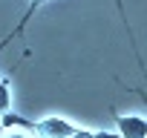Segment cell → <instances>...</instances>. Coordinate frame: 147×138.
I'll return each instance as SVG.
<instances>
[{
	"mask_svg": "<svg viewBox=\"0 0 147 138\" xmlns=\"http://www.w3.org/2000/svg\"><path fill=\"white\" fill-rule=\"evenodd\" d=\"M9 109H12V89L6 78H0V115H9Z\"/></svg>",
	"mask_w": 147,
	"mask_h": 138,
	"instance_id": "3",
	"label": "cell"
},
{
	"mask_svg": "<svg viewBox=\"0 0 147 138\" xmlns=\"http://www.w3.org/2000/svg\"><path fill=\"white\" fill-rule=\"evenodd\" d=\"M3 138H35V135L26 129H9V132H3Z\"/></svg>",
	"mask_w": 147,
	"mask_h": 138,
	"instance_id": "4",
	"label": "cell"
},
{
	"mask_svg": "<svg viewBox=\"0 0 147 138\" xmlns=\"http://www.w3.org/2000/svg\"><path fill=\"white\" fill-rule=\"evenodd\" d=\"M72 138H95V132H92V129H75Z\"/></svg>",
	"mask_w": 147,
	"mask_h": 138,
	"instance_id": "5",
	"label": "cell"
},
{
	"mask_svg": "<svg viewBox=\"0 0 147 138\" xmlns=\"http://www.w3.org/2000/svg\"><path fill=\"white\" fill-rule=\"evenodd\" d=\"M95 138H121V135H118V132H107V129H98V132H95Z\"/></svg>",
	"mask_w": 147,
	"mask_h": 138,
	"instance_id": "6",
	"label": "cell"
},
{
	"mask_svg": "<svg viewBox=\"0 0 147 138\" xmlns=\"http://www.w3.org/2000/svg\"><path fill=\"white\" fill-rule=\"evenodd\" d=\"M75 127L61 115H46L35 124V138H72Z\"/></svg>",
	"mask_w": 147,
	"mask_h": 138,
	"instance_id": "1",
	"label": "cell"
},
{
	"mask_svg": "<svg viewBox=\"0 0 147 138\" xmlns=\"http://www.w3.org/2000/svg\"><path fill=\"white\" fill-rule=\"evenodd\" d=\"M118 135L121 138H147V118H141V115H118Z\"/></svg>",
	"mask_w": 147,
	"mask_h": 138,
	"instance_id": "2",
	"label": "cell"
}]
</instances>
